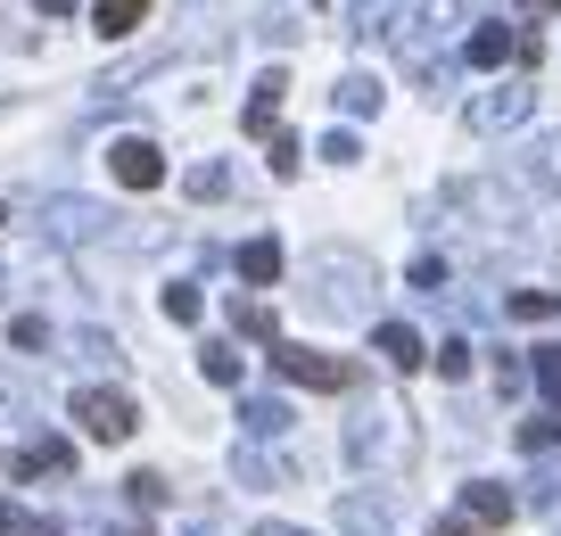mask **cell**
Wrapping results in <instances>:
<instances>
[{
	"label": "cell",
	"instance_id": "obj_1",
	"mask_svg": "<svg viewBox=\"0 0 561 536\" xmlns=\"http://www.w3.org/2000/svg\"><path fill=\"white\" fill-rule=\"evenodd\" d=\"M273 372H280V380H298V388H322V397H347V388H355V364H347V355H322V346H280L273 339Z\"/></svg>",
	"mask_w": 561,
	"mask_h": 536
},
{
	"label": "cell",
	"instance_id": "obj_2",
	"mask_svg": "<svg viewBox=\"0 0 561 536\" xmlns=\"http://www.w3.org/2000/svg\"><path fill=\"white\" fill-rule=\"evenodd\" d=\"M75 421H83L100 446H124V437L140 430V404L124 397V388H83V397H75Z\"/></svg>",
	"mask_w": 561,
	"mask_h": 536
},
{
	"label": "cell",
	"instance_id": "obj_3",
	"mask_svg": "<svg viewBox=\"0 0 561 536\" xmlns=\"http://www.w3.org/2000/svg\"><path fill=\"white\" fill-rule=\"evenodd\" d=\"M364 281H371L364 256H322V264H314V306H322V313L364 306Z\"/></svg>",
	"mask_w": 561,
	"mask_h": 536
},
{
	"label": "cell",
	"instance_id": "obj_4",
	"mask_svg": "<svg viewBox=\"0 0 561 536\" xmlns=\"http://www.w3.org/2000/svg\"><path fill=\"white\" fill-rule=\"evenodd\" d=\"M107 166H116V182H124V191H158V182H165L158 140H116V149H107Z\"/></svg>",
	"mask_w": 561,
	"mask_h": 536
},
{
	"label": "cell",
	"instance_id": "obj_5",
	"mask_svg": "<svg viewBox=\"0 0 561 536\" xmlns=\"http://www.w3.org/2000/svg\"><path fill=\"white\" fill-rule=\"evenodd\" d=\"M528 100H537V91L504 83V91H488V100H471V124H479V133H504V124H520V116H528Z\"/></svg>",
	"mask_w": 561,
	"mask_h": 536
},
{
	"label": "cell",
	"instance_id": "obj_6",
	"mask_svg": "<svg viewBox=\"0 0 561 536\" xmlns=\"http://www.w3.org/2000/svg\"><path fill=\"white\" fill-rule=\"evenodd\" d=\"M371 346H380L397 372H421V364H430V346H421V330H413V322H380V330H371Z\"/></svg>",
	"mask_w": 561,
	"mask_h": 536
},
{
	"label": "cell",
	"instance_id": "obj_7",
	"mask_svg": "<svg viewBox=\"0 0 561 536\" xmlns=\"http://www.w3.org/2000/svg\"><path fill=\"white\" fill-rule=\"evenodd\" d=\"M50 470H75V446H67V437H34V446L9 463V479H50Z\"/></svg>",
	"mask_w": 561,
	"mask_h": 536
},
{
	"label": "cell",
	"instance_id": "obj_8",
	"mask_svg": "<svg viewBox=\"0 0 561 536\" xmlns=\"http://www.w3.org/2000/svg\"><path fill=\"white\" fill-rule=\"evenodd\" d=\"M280 91H289V83H280V75H264V83L256 91H248V107H240V124H248V133H280Z\"/></svg>",
	"mask_w": 561,
	"mask_h": 536
},
{
	"label": "cell",
	"instance_id": "obj_9",
	"mask_svg": "<svg viewBox=\"0 0 561 536\" xmlns=\"http://www.w3.org/2000/svg\"><path fill=\"white\" fill-rule=\"evenodd\" d=\"M462 520H471V528H504V520H512V495H504V487H488V479L462 487Z\"/></svg>",
	"mask_w": 561,
	"mask_h": 536
},
{
	"label": "cell",
	"instance_id": "obj_10",
	"mask_svg": "<svg viewBox=\"0 0 561 536\" xmlns=\"http://www.w3.org/2000/svg\"><path fill=\"white\" fill-rule=\"evenodd\" d=\"M512 42H520V34H512V25H471V42H462V58H471V67H504V58H512Z\"/></svg>",
	"mask_w": 561,
	"mask_h": 536
},
{
	"label": "cell",
	"instance_id": "obj_11",
	"mask_svg": "<svg viewBox=\"0 0 561 536\" xmlns=\"http://www.w3.org/2000/svg\"><path fill=\"white\" fill-rule=\"evenodd\" d=\"M240 281H256V289H264V281H280V240H248L240 248Z\"/></svg>",
	"mask_w": 561,
	"mask_h": 536
},
{
	"label": "cell",
	"instance_id": "obj_12",
	"mask_svg": "<svg viewBox=\"0 0 561 536\" xmlns=\"http://www.w3.org/2000/svg\"><path fill=\"white\" fill-rule=\"evenodd\" d=\"M91 18H100V34H140V18H149V0H100Z\"/></svg>",
	"mask_w": 561,
	"mask_h": 536
},
{
	"label": "cell",
	"instance_id": "obj_13",
	"mask_svg": "<svg viewBox=\"0 0 561 536\" xmlns=\"http://www.w3.org/2000/svg\"><path fill=\"white\" fill-rule=\"evenodd\" d=\"M331 100L347 107V116H371V107H380V83H371V75H347V83H339Z\"/></svg>",
	"mask_w": 561,
	"mask_h": 536
},
{
	"label": "cell",
	"instance_id": "obj_14",
	"mask_svg": "<svg viewBox=\"0 0 561 536\" xmlns=\"http://www.w3.org/2000/svg\"><path fill=\"white\" fill-rule=\"evenodd\" d=\"M240 421H248L256 437H273L280 421H289V404H273V397H248V404H240Z\"/></svg>",
	"mask_w": 561,
	"mask_h": 536
},
{
	"label": "cell",
	"instance_id": "obj_15",
	"mask_svg": "<svg viewBox=\"0 0 561 536\" xmlns=\"http://www.w3.org/2000/svg\"><path fill=\"white\" fill-rule=\"evenodd\" d=\"M528 173H537L545 191H561V133H553V140H537V149H528Z\"/></svg>",
	"mask_w": 561,
	"mask_h": 536
},
{
	"label": "cell",
	"instance_id": "obj_16",
	"mask_svg": "<svg viewBox=\"0 0 561 536\" xmlns=\"http://www.w3.org/2000/svg\"><path fill=\"white\" fill-rule=\"evenodd\" d=\"M231 322H240L248 339H273V306H256V297H231Z\"/></svg>",
	"mask_w": 561,
	"mask_h": 536
},
{
	"label": "cell",
	"instance_id": "obj_17",
	"mask_svg": "<svg viewBox=\"0 0 561 536\" xmlns=\"http://www.w3.org/2000/svg\"><path fill=\"white\" fill-rule=\"evenodd\" d=\"M198 364H207V380H215V388H240V372H248L240 355H231V346H207V355H198Z\"/></svg>",
	"mask_w": 561,
	"mask_h": 536
},
{
	"label": "cell",
	"instance_id": "obj_18",
	"mask_svg": "<svg viewBox=\"0 0 561 536\" xmlns=\"http://www.w3.org/2000/svg\"><path fill=\"white\" fill-rule=\"evenodd\" d=\"M512 313H520V322H553L561 297H553V289H520V297H512Z\"/></svg>",
	"mask_w": 561,
	"mask_h": 536
},
{
	"label": "cell",
	"instance_id": "obj_19",
	"mask_svg": "<svg viewBox=\"0 0 561 536\" xmlns=\"http://www.w3.org/2000/svg\"><path fill=\"white\" fill-rule=\"evenodd\" d=\"M545 446H561V421H553V413L520 421V454H545Z\"/></svg>",
	"mask_w": 561,
	"mask_h": 536
},
{
	"label": "cell",
	"instance_id": "obj_20",
	"mask_svg": "<svg viewBox=\"0 0 561 536\" xmlns=\"http://www.w3.org/2000/svg\"><path fill=\"white\" fill-rule=\"evenodd\" d=\"M224 182H231L224 166H191V173H182V191H191V198H224Z\"/></svg>",
	"mask_w": 561,
	"mask_h": 536
},
{
	"label": "cell",
	"instance_id": "obj_21",
	"mask_svg": "<svg viewBox=\"0 0 561 536\" xmlns=\"http://www.w3.org/2000/svg\"><path fill=\"white\" fill-rule=\"evenodd\" d=\"M438 372H446V380H471V339H446L438 346Z\"/></svg>",
	"mask_w": 561,
	"mask_h": 536
},
{
	"label": "cell",
	"instance_id": "obj_22",
	"mask_svg": "<svg viewBox=\"0 0 561 536\" xmlns=\"http://www.w3.org/2000/svg\"><path fill=\"white\" fill-rule=\"evenodd\" d=\"M124 487H133V503H149V512H158V503H165V495H174V487H165V479H158V470H133V479H124Z\"/></svg>",
	"mask_w": 561,
	"mask_h": 536
},
{
	"label": "cell",
	"instance_id": "obj_23",
	"mask_svg": "<svg viewBox=\"0 0 561 536\" xmlns=\"http://www.w3.org/2000/svg\"><path fill=\"white\" fill-rule=\"evenodd\" d=\"M537 388L561 404V346H537Z\"/></svg>",
	"mask_w": 561,
	"mask_h": 536
},
{
	"label": "cell",
	"instance_id": "obj_24",
	"mask_svg": "<svg viewBox=\"0 0 561 536\" xmlns=\"http://www.w3.org/2000/svg\"><path fill=\"white\" fill-rule=\"evenodd\" d=\"M322 157H331V166H355V157H364V140H355V133H331V140H322Z\"/></svg>",
	"mask_w": 561,
	"mask_h": 536
},
{
	"label": "cell",
	"instance_id": "obj_25",
	"mask_svg": "<svg viewBox=\"0 0 561 536\" xmlns=\"http://www.w3.org/2000/svg\"><path fill=\"white\" fill-rule=\"evenodd\" d=\"M380 18H388V0H355V25H347V34H380Z\"/></svg>",
	"mask_w": 561,
	"mask_h": 536
},
{
	"label": "cell",
	"instance_id": "obj_26",
	"mask_svg": "<svg viewBox=\"0 0 561 536\" xmlns=\"http://www.w3.org/2000/svg\"><path fill=\"white\" fill-rule=\"evenodd\" d=\"M9 339H18V346H50V322H34V313H25V322H9Z\"/></svg>",
	"mask_w": 561,
	"mask_h": 536
},
{
	"label": "cell",
	"instance_id": "obj_27",
	"mask_svg": "<svg viewBox=\"0 0 561 536\" xmlns=\"http://www.w3.org/2000/svg\"><path fill=\"white\" fill-rule=\"evenodd\" d=\"M165 313H174V322H198V289H165Z\"/></svg>",
	"mask_w": 561,
	"mask_h": 536
},
{
	"label": "cell",
	"instance_id": "obj_28",
	"mask_svg": "<svg viewBox=\"0 0 561 536\" xmlns=\"http://www.w3.org/2000/svg\"><path fill=\"white\" fill-rule=\"evenodd\" d=\"M34 9H42V18H67V9H75V0H34Z\"/></svg>",
	"mask_w": 561,
	"mask_h": 536
},
{
	"label": "cell",
	"instance_id": "obj_29",
	"mask_svg": "<svg viewBox=\"0 0 561 536\" xmlns=\"http://www.w3.org/2000/svg\"><path fill=\"white\" fill-rule=\"evenodd\" d=\"M520 9H528V18H553V9H561V0H520Z\"/></svg>",
	"mask_w": 561,
	"mask_h": 536
},
{
	"label": "cell",
	"instance_id": "obj_30",
	"mask_svg": "<svg viewBox=\"0 0 561 536\" xmlns=\"http://www.w3.org/2000/svg\"><path fill=\"white\" fill-rule=\"evenodd\" d=\"M438 536H471V520H438Z\"/></svg>",
	"mask_w": 561,
	"mask_h": 536
},
{
	"label": "cell",
	"instance_id": "obj_31",
	"mask_svg": "<svg viewBox=\"0 0 561 536\" xmlns=\"http://www.w3.org/2000/svg\"><path fill=\"white\" fill-rule=\"evenodd\" d=\"M256 536H306V528H280V520H264V528Z\"/></svg>",
	"mask_w": 561,
	"mask_h": 536
},
{
	"label": "cell",
	"instance_id": "obj_32",
	"mask_svg": "<svg viewBox=\"0 0 561 536\" xmlns=\"http://www.w3.org/2000/svg\"><path fill=\"white\" fill-rule=\"evenodd\" d=\"M25 536H58V520H34V528H25Z\"/></svg>",
	"mask_w": 561,
	"mask_h": 536
},
{
	"label": "cell",
	"instance_id": "obj_33",
	"mask_svg": "<svg viewBox=\"0 0 561 536\" xmlns=\"http://www.w3.org/2000/svg\"><path fill=\"white\" fill-rule=\"evenodd\" d=\"M9 520H18V512H9V495H0V528H9Z\"/></svg>",
	"mask_w": 561,
	"mask_h": 536
},
{
	"label": "cell",
	"instance_id": "obj_34",
	"mask_svg": "<svg viewBox=\"0 0 561 536\" xmlns=\"http://www.w3.org/2000/svg\"><path fill=\"white\" fill-rule=\"evenodd\" d=\"M116 536H149V528H116Z\"/></svg>",
	"mask_w": 561,
	"mask_h": 536
},
{
	"label": "cell",
	"instance_id": "obj_35",
	"mask_svg": "<svg viewBox=\"0 0 561 536\" xmlns=\"http://www.w3.org/2000/svg\"><path fill=\"white\" fill-rule=\"evenodd\" d=\"M0 224H9V207H0Z\"/></svg>",
	"mask_w": 561,
	"mask_h": 536
},
{
	"label": "cell",
	"instance_id": "obj_36",
	"mask_svg": "<svg viewBox=\"0 0 561 536\" xmlns=\"http://www.w3.org/2000/svg\"><path fill=\"white\" fill-rule=\"evenodd\" d=\"M191 536H207V528H191Z\"/></svg>",
	"mask_w": 561,
	"mask_h": 536
}]
</instances>
